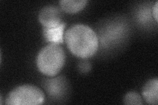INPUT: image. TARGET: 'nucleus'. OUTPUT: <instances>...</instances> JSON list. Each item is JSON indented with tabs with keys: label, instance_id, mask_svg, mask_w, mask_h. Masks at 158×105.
<instances>
[{
	"label": "nucleus",
	"instance_id": "1",
	"mask_svg": "<svg viewBox=\"0 0 158 105\" xmlns=\"http://www.w3.org/2000/svg\"><path fill=\"white\" fill-rule=\"evenodd\" d=\"M64 39L68 49L77 57H91L98 49L96 32L85 24L74 25L66 31Z\"/></svg>",
	"mask_w": 158,
	"mask_h": 105
},
{
	"label": "nucleus",
	"instance_id": "2",
	"mask_svg": "<svg viewBox=\"0 0 158 105\" xmlns=\"http://www.w3.org/2000/svg\"><path fill=\"white\" fill-rule=\"evenodd\" d=\"M65 62V53L59 45L50 43L39 52L36 64L40 71L48 76H54L60 72Z\"/></svg>",
	"mask_w": 158,
	"mask_h": 105
},
{
	"label": "nucleus",
	"instance_id": "3",
	"mask_svg": "<svg viewBox=\"0 0 158 105\" xmlns=\"http://www.w3.org/2000/svg\"><path fill=\"white\" fill-rule=\"evenodd\" d=\"M45 101L42 90L32 85H23L15 88L10 92L6 100V104L36 105Z\"/></svg>",
	"mask_w": 158,
	"mask_h": 105
},
{
	"label": "nucleus",
	"instance_id": "4",
	"mask_svg": "<svg viewBox=\"0 0 158 105\" xmlns=\"http://www.w3.org/2000/svg\"><path fill=\"white\" fill-rule=\"evenodd\" d=\"M38 18L44 28L56 27L62 23L60 10L54 6L44 7L40 12Z\"/></svg>",
	"mask_w": 158,
	"mask_h": 105
},
{
	"label": "nucleus",
	"instance_id": "5",
	"mask_svg": "<svg viewBox=\"0 0 158 105\" xmlns=\"http://www.w3.org/2000/svg\"><path fill=\"white\" fill-rule=\"evenodd\" d=\"M66 24L62 22L59 26L52 28H44L43 35L47 42L59 45L63 43V32Z\"/></svg>",
	"mask_w": 158,
	"mask_h": 105
},
{
	"label": "nucleus",
	"instance_id": "6",
	"mask_svg": "<svg viewBox=\"0 0 158 105\" xmlns=\"http://www.w3.org/2000/svg\"><path fill=\"white\" fill-rule=\"evenodd\" d=\"M158 79H151L142 89V95L148 104H157L158 99Z\"/></svg>",
	"mask_w": 158,
	"mask_h": 105
},
{
	"label": "nucleus",
	"instance_id": "7",
	"mask_svg": "<svg viewBox=\"0 0 158 105\" xmlns=\"http://www.w3.org/2000/svg\"><path fill=\"white\" fill-rule=\"evenodd\" d=\"M46 88L49 95L52 97L61 95L65 90V80L61 77L49 79L46 83Z\"/></svg>",
	"mask_w": 158,
	"mask_h": 105
},
{
	"label": "nucleus",
	"instance_id": "8",
	"mask_svg": "<svg viewBox=\"0 0 158 105\" xmlns=\"http://www.w3.org/2000/svg\"><path fill=\"white\" fill-rule=\"evenodd\" d=\"M64 11L69 13H75L80 11L87 3L86 0H61L59 2Z\"/></svg>",
	"mask_w": 158,
	"mask_h": 105
},
{
	"label": "nucleus",
	"instance_id": "9",
	"mask_svg": "<svg viewBox=\"0 0 158 105\" xmlns=\"http://www.w3.org/2000/svg\"><path fill=\"white\" fill-rule=\"evenodd\" d=\"M123 102L125 104H142V99L140 95L136 92H129L125 95L123 99Z\"/></svg>",
	"mask_w": 158,
	"mask_h": 105
},
{
	"label": "nucleus",
	"instance_id": "10",
	"mask_svg": "<svg viewBox=\"0 0 158 105\" xmlns=\"http://www.w3.org/2000/svg\"><path fill=\"white\" fill-rule=\"evenodd\" d=\"M153 16H154L156 21L157 22V11H158V2H156L154 6L153 7Z\"/></svg>",
	"mask_w": 158,
	"mask_h": 105
}]
</instances>
